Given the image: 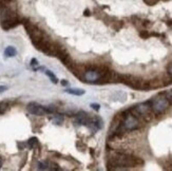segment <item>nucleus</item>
<instances>
[{"instance_id": "9d476101", "label": "nucleus", "mask_w": 172, "mask_h": 171, "mask_svg": "<svg viewBox=\"0 0 172 171\" xmlns=\"http://www.w3.org/2000/svg\"><path fill=\"white\" fill-rule=\"evenodd\" d=\"M37 138L36 137H32V138H30L29 140H28V146H29L30 148H34L35 146L37 145Z\"/></svg>"}, {"instance_id": "423d86ee", "label": "nucleus", "mask_w": 172, "mask_h": 171, "mask_svg": "<svg viewBox=\"0 0 172 171\" xmlns=\"http://www.w3.org/2000/svg\"><path fill=\"white\" fill-rule=\"evenodd\" d=\"M19 24V20L16 18H11V19H6V20H1V26L3 30H10L13 29L15 26Z\"/></svg>"}, {"instance_id": "aec40b11", "label": "nucleus", "mask_w": 172, "mask_h": 171, "mask_svg": "<svg viewBox=\"0 0 172 171\" xmlns=\"http://www.w3.org/2000/svg\"><path fill=\"white\" fill-rule=\"evenodd\" d=\"M11 0H0V2L1 3H8V2H10Z\"/></svg>"}, {"instance_id": "f03ea898", "label": "nucleus", "mask_w": 172, "mask_h": 171, "mask_svg": "<svg viewBox=\"0 0 172 171\" xmlns=\"http://www.w3.org/2000/svg\"><path fill=\"white\" fill-rule=\"evenodd\" d=\"M150 101H151V108H152V111H153V113L155 115L163 114L171 106L163 93L156 95L155 97L152 98Z\"/></svg>"}, {"instance_id": "39448f33", "label": "nucleus", "mask_w": 172, "mask_h": 171, "mask_svg": "<svg viewBox=\"0 0 172 171\" xmlns=\"http://www.w3.org/2000/svg\"><path fill=\"white\" fill-rule=\"evenodd\" d=\"M90 116L89 114H87L86 112L81 111V112H78L76 114V117H75V121H76L78 125H84V126H89L90 124Z\"/></svg>"}, {"instance_id": "dca6fc26", "label": "nucleus", "mask_w": 172, "mask_h": 171, "mask_svg": "<svg viewBox=\"0 0 172 171\" xmlns=\"http://www.w3.org/2000/svg\"><path fill=\"white\" fill-rule=\"evenodd\" d=\"M139 35H140V37H143V38H147V37H149L151 34H149L147 31H144V32H140Z\"/></svg>"}, {"instance_id": "a211bd4d", "label": "nucleus", "mask_w": 172, "mask_h": 171, "mask_svg": "<svg viewBox=\"0 0 172 171\" xmlns=\"http://www.w3.org/2000/svg\"><path fill=\"white\" fill-rule=\"evenodd\" d=\"M6 90H8V87H6V86H0V93H3Z\"/></svg>"}, {"instance_id": "1a4fd4ad", "label": "nucleus", "mask_w": 172, "mask_h": 171, "mask_svg": "<svg viewBox=\"0 0 172 171\" xmlns=\"http://www.w3.org/2000/svg\"><path fill=\"white\" fill-rule=\"evenodd\" d=\"M45 75L51 79V82H53V84H57V82H58V79L55 76V74L52 71H50V70H45Z\"/></svg>"}, {"instance_id": "20e7f679", "label": "nucleus", "mask_w": 172, "mask_h": 171, "mask_svg": "<svg viewBox=\"0 0 172 171\" xmlns=\"http://www.w3.org/2000/svg\"><path fill=\"white\" fill-rule=\"evenodd\" d=\"M28 111L31 114H34V115H45V113H49L47 107H43V106L36 103L29 104L28 105Z\"/></svg>"}, {"instance_id": "f3484780", "label": "nucleus", "mask_w": 172, "mask_h": 171, "mask_svg": "<svg viewBox=\"0 0 172 171\" xmlns=\"http://www.w3.org/2000/svg\"><path fill=\"white\" fill-rule=\"evenodd\" d=\"M91 107H92V108L94 109L95 111H98V110H99V108H101V107H99V105H97V104H92V105H91Z\"/></svg>"}, {"instance_id": "9b49d317", "label": "nucleus", "mask_w": 172, "mask_h": 171, "mask_svg": "<svg viewBox=\"0 0 172 171\" xmlns=\"http://www.w3.org/2000/svg\"><path fill=\"white\" fill-rule=\"evenodd\" d=\"M38 169H40V170H47V169H49L48 162H39L38 163Z\"/></svg>"}, {"instance_id": "ddd939ff", "label": "nucleus", "mask_w": 172, "mask_h": 171, "mask_svg": "<svg viewBox=\"0 0 172 171\" xmlns=\"http://www.w3.org/2000/svg\"><path fill=\"white\" fill-rule=\"evenodd\" d=\"M62 121H64V118H62L61 116L56 115V118L53 121V123H54V124H56V125H61V123H62Z\"/></svg>"}, {"instance_id": "2eb2a0df", "label": "nucleus", "mask_w": 172, "mask_h": 171, "mask_svg": "<svg viewBox=\"0 0 172 171\" xmlns=\"http://www.w3.org/2000/svg\"><path fill=\"white\" fill-rule=\"evenodd\" d=\"M144 1L149 5H153V4H155L156 2H159V0H144Z\"/></svg>"}, {"instance_id": "7ed1b4c3", "label": "nucleus", "mask_w": 172, "mask_h": 171, "mask_svg": "<svg viewBox=\"0 0 172 171\" xmlns=\"http://www.w3.org/2000/svg\"><path fill=\"white\" fill-rule=\"evenodd\" d=\"M124 113H125V116H124V121H122V126H124L126 131H133V130H136L138 128H140V126H142V119H139L136 115L131 113L130 109L124 111Z\"/></svg>"}, {"instance_id": "0eeeda50", "label": "nucleus", "mask_w": 172, "mask_h": 171, "mask_svg": "<svg viewBox=\"0 0 172 171\" xmlns=\"http://www.w3.org/2000/svg\"><path fill=\"white\" fill-rule=\"evenodd\" d=\"M17 54V50L15 47H8L4 50V55L6 56V57H14V56H16Z\"/></svg>"}, {"instance_id": "412c9836", "label": "nucleus", "mask_w": 172, "mask_h": 171, "mask_svg": "<svg viewBox=\"0 0 172 171\" xmlns=\"http://www.w3.org/2000/svg\"><path fill=\"white\" fill-rule=\"evenodd\" d=\"M85 15H86V16H88V15H89V12H88V10H87V11H86V12H85Z\"/></svg>"}, {"instance_id": "5701e85b", "label": "nucleus", "mask_w": 172, "mask_h": 171, "mask_svg": "<svg viewBox=\"0 0 172 171\" xmlns=\"http://www.w3.org/2000/svg\"><path fill=\"white\" fill-rule=\"evenodd\" d=\"M0 160H1V158H0Z\"/></svg>"}, {"instance_id": "f257e3e1", "label": "nucleus", "mask_w": 172, "mask_h": 171, "mask_svg": "<svg viewBox=\"0 0 172 171\" xmlns=\"http://www.w3.org/2000/svg\"><path fill=\"white\" fill-rule=\"evenodd\" d=\"M108 164L109 166H113V168L111 169V170H113V169H122L127 168V167L140 166L144 164V161L142 158H136V156L117 152L113 158H110Z\"/></svg>"}, {"instance_id": "4be33fe9", "label": "nucleus", "mask_w": 172, "mask_h": 171, "mask_svg": "<svg viewBox=\"0 0 172 171\" xmlns=\"http://www.w3.org/2000/svg\"><path fill=\"white\" fill-rule=\"evenodd\" d=\"M1 165H2V162H1V160H0V168H1Z\"/></svg>"}, {"instance_id": "6ab92c4d", "label": "nucleus", "mask_w": 172, "mask_h": 171, "mask_svg": "<svg viewBox=\"0 0 172 171\" xmlns=\"http://www.w3.org/2000/svg\"><path fill=\"white\" fill-rule=\"evenodd\" d=\"M61 84H62V86H68V80H61Z\"/></svg>"}, {"instance_id": "f8f14e48", "label": "nucleus", "mask_w": 172, "mask_h": 171, "mask_svg": "<svg viewBox=\"0 0 172 171\" xmlns=\"http://www.w3.org/2000/svg\"><path fill=\"white\" fill-rule=\"evenodd\" d=\"M31 67L33 68L34 71H37L38 70V61L36 58H33L32 60H31Z\"/></svg>"}, {"instance_id": "4468645a", "label": "nucleus", "mask_w": 172, "mask_h": 171, "mask_svg": "<svg viewBox=\"0 0 172 171\" xmlns=\"http://www.w3.org/2000/svg\"><path fill=\"white\" fill-rule=\"evenodd\" d=\"M167 72H168V74H169L170 76H172V61L168 63V66H167Z\"/></svg>"}, {"instance_id": "6e6552de", "label": "nucleus", "mask_w": 172, "mask_h": 171, "mask_svg": "<svg viewBox=\"0 0 172 171\" xmlns=\"http://www.w3.org/2000/svg\"><path fill=\"white\" fill-rule=\"evenodd\" d=\"M66 92L69 93V94H72V95H77V96H80V95L85 94V90H81V89H67Z\"/></svg>"}]
</instances>
